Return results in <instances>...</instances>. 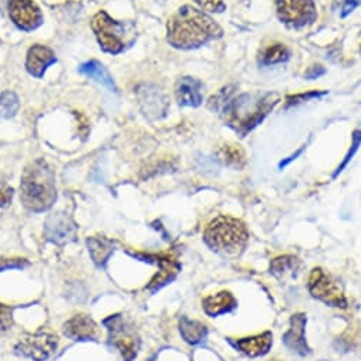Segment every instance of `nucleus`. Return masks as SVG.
<instances>
[{"label": "nucleus", "mask_w": 361, "mask_h": 361, "mask_svg": "<svg viewBox=\"0 0 361 361\" xmlns=\"http://www.w3.org/2000/svg\"><path fill=\"white\" fill-rule=\"evenodd\" d=\"M232 94V87L222 88L221 93L211 99L209 109L221 114L231 127L243 135L255 128L279 102L276 94H266L255 102L250 96L233 99Z\"/></svg>", "instance_id": "obj_1"}, {"label": "nucleus", "mask_w": 361, "mask_h": 361, "mask_svg": "<svg viewBox=\"0 0 361 361\" xmlns=\"http://www.w3.org/2000/svg\"><path fill=\"white\" fill-rule=\"evenodd\" d=\"M222 29L202 11L185 5L168 20L166 40L175 49H198L208 42L222 37Z\"/></svg>", "instance_id": "obj_2"}, {"label": "nucleus", "mask_w": 361, "mask_h": 361, "mask_svg": "<svg viewBox=\"0 0 361 361\" xmlns=\"http://www.w3.org/2000/svg\"><path fill=\"white\" fill-rule=\"evenodd\" d=\"M20 200L33 212L50 209L57 200L56 178L51 166L44 159L32 162L22 175Z\"/></svg>", "instance_id": "obj_3"}, {"label": "nucleus", "mask_w": 361, "mask_h": 361, "mask_svg": "<svg viewBox=\"0 0 361 361\" xmlns=\"http://www.w3.org/2000/svg\"><path fill=\"white\" fill-rule=\"evenodd\" d=\"M204 239L207 245L216 252L235 255L243 250L247 243L249 232L243 222L236 218L221 215L209 222Z\"/></svg>", "instance_id": "obj_4"}, {"label": "nucleus", "mask_w": 361, "mask_h": 361, "mask_svg": "<svg viewBox=\"0 0 361 361\" xmlns=\"http://www.w3.org/2000/svg\"><path fill=\"white\" fill-rule=\"evenodd\" d=\"M92 29L102 50L110 54L123 53L128 46H131L137 36L133 23L117 22L103 11L93 18Z\"/></svg>", "instance_id": "obj_5"}, {"label": "nucleus", "mask_w": 361, "mask_h": 361, "mask_svg": "<svg viewBox=\"0 0 361 361\" xmlns=\"http://www.w3.org/2000/svg\"><path fill=\"white\" fill-rule=\"evenodd\" d=\"M307 288L314 299L326 303L327 306L347 309V299L343 290L331 281V278L322 267H316L312 270Z\"/></svg>", "instance_id": "obj_6"}, {"label": "nucleus", "mask_w": 361, "mask_h": 361, "mask_svg": "<svg viewBox=\"0 0 361 361\" xmlns=\"http://www.w3.org/2000/svg\"><path fill=\"white\" fill-rule=\"evenodd\" d=\"M276 12L282 23L290 27H303L317 18L313 0H276Z\"/></svg>", "instance_id": "obj_7"}, {"label": "nucleus", "mask_w": 361, "mask_h": 361, "mask_svg": "<svg viewBox=\"0 0 361 361\" xmlns=\"http://www.w3.org/2000/svg\"><path fill=\"white\" fill-rule=\"evenodd\" d=\"M16 353L35 361L49 360L57 350V336L51 331H37L26 334L15 347Z\"/></svg>", "instance_id": "obj_8"}, {"label": "nucleus", "mask_w": 361, "mask_h": 361, "mask_svg": "<svg viewBox=\"0 0 361 361\" xmlns=\"http://www.w3.org/2000/svg\"><path fill=\"white\" fill-rule=\"evenodd\" d=\"M110 333V343L120 350L124 361H133L137 357L140 341L137 334L127 327L120 316H111L104 320Z\"/></svg>", "instance_id": "obj_9"}, {"label": "nucleus", "mask_w": 361, "mask_h": 361, "mask_svg": "<svg viewBox=\"0 0 361 361\" xmlns=\"http://www.w3.org/2000/svg\"><path fill=\"white\" fill-rule=\"evenodd\" d=\"M12 22L25 32L36 30L43 23V15L33 0H8Z\"/></svg>", "instance_id": "obj_10"}, {"label": "nucleus", "mask_w": 361, "mask_h": 361, "mask_svg": "<svg viewBox=\"0 0 361 361\" xmlns=\"http://www.w3.org/2000/svg\"><path fill=\"white\" fill-rule=\"evenodd\" d=\"M75 232L77 226L66 212H56L50 215L44 224V236L56 245H66L74 240Z\"/></svg>", "instance_id": "obj_11"}, {"label": "nucleus", "mask_w": 361, "mask_h": 361, "mask_svg": "<svg viewBox=\"0 0 361 361\" xmlns=\"http://www.w3.org/2000/svg\"><path fill=\"white\" fill-rule=\"evenodd\" d=\"M63 333L71 340H96L99 337L97 323L87 314H75L63 326Z\"/></svg>", "instance_id": "obj_12"}, {"label": "nucleus", "mask_w": 361, "mask_h": 361, "mask_svg": "<svg viewBox=\"0 0 361 361\" xmlns=\"http://www.w3.org/2000/svg\"><path fill=\"white\" fill-rule=\"evenodd\" d=\"M138 100L145 116L151 118H161L165 116L168 102L157 87L144 85L138 90Z\"/></svg>", "instance_id": "obj_13"}, {"label": "nucleus", "mask_w": 361, "mask_h": 361, "mask_svg": "<svg viewBox=\"0 0 361 361\" xmlns=\"http://www.w3.org/2000/svg\"><path fill=\"white\" fill-rule=\"evenodd\" d=\"M306 316L303 313H296L290 319V327L283 336V341L289 350L293 353H298L300 355H306L310 353V348L307 347L305 330H306Z\"/></svg>", "instance_id": "obj_14"}, {"label": "nucleus", "mask_w": 361, "mask_h": 361, "mask_svg": "<svg viewBox=\"0 0 361 361\" xmlns=\"http://www.w3.org/2000/svg\"><path fill=\"white\" fill-rule=\"evenodd\" d=\"M57 61L56 54L51 49L40 44H35L29 49L27 60H26V70L30 75L36 78H42L46 70Z\"/></svg>", "instance_id": "obj_15"}, {"label": "nucleus", "mask_w": 361, "mask_h": 361, "mask_svg": "<svg viewBox=\"0 0 361 361\" xmlns=\"http://www.w3.org/2000/svg\"><path fill=\"white\" fill-rule=\"evenodd\" d=\"M202 82L194 77H183L175 87V97L179 106L198 107L202 103Z\"/></svg>", "instance_id": "obj_16"}, {"label": "nucleus", "mask_w": 361, "mask_h": 361, "mask_svg": "<svg viewBox=\"0 0 361 361\" xmlns=\"http://www.w3.org/2000/svg\"><path fill=\"white\" fill-rule=\"evenodd\" d=\"M274 344V336L270 331H264L262 334L239 338L238 341L233 343V345L240 350L243 354L249 357H259L264 355L270 347Z\"/></svg>", "instance_id": "obj_17"}, {"label": "nucleus", "mask_w": 361, "mask_h": 361, "mask_svg": "<svg viewBox=\"0 0 361 361\" xmlns=\"http://www.w3.org/2000/svg\"><path fill=\"white\" fill-rule=\"evenodd\" d=\"M238 306L236 299L231 292H219L216 295H211L202 300V307L208 316L216 317L225 313H231Z\"/></svg>", "instance_id": "obj_18"}, {"label": "nucleus", "mask_w": 361, "mask_h": 361, "mask_svg": "<svg viewBox=\"0 0 361 361\" xmlns=\"http://www.w3.org/2000/svg\"><path fill=\"white\" fill-rule=\"evenodd\" d=\"M157 260V263L159 264V272L154 276V279L149 282L148 289L151 292H155L158 289H161L162 286H165L166 283H169L178 274L179 266L178 263L171 259L169 256H154Z\"/></svg>", "instance_id": "obj_19"}, {"label": "nucleus", "mask_w": 361, "mask_h": 361, "mask_svg": "<svg viewBox=\"0 0 361 361\" xmlns=\"http://www.w3.org/2000/svg\"><path fill=\"white\" fill-rule=\"evenodd\" d=\"M87 246H88L90 255H92L93 262L100 267H103L109 262L110 256L114 252V243L104 236L88 238Z\"/></svg>", "instance_id": "obj_20"}, {"label": "nucleus", "mask_w": 361, "mask_h": 361, "mask_svg": "<svg viewBox=\"0 0 361 361\" xmlns=\"http://www.w3.org/2000/svg\"><path fill=\"white\" fill-rule=\"evenodd\" d=\"M78 71L85 77L96 80L97 82H100L102 85L109 88L110 92H113V93L117 92V87H116V82H114L113 77L110 75V73L106 70V67L100 61H97V60L87 61V63L80 66Z\"/></svg>", "instance_id": "obj_21"}, {"label": "nucleus", "mask_w": 361, "mask_h": 361, "mask_svg": "<svg viewBox=\"0 0 361 361\" xmlns=\"http://www.w3.org/2000/svg\"><path fill=\"white\" fill-rule=\"evenodd\" d=\"M179 331L183 338L190 344H200L208 336V329L204 323L198 320H191L188 317H183L179 322Z\"/></svg>", "instance_id": "obj_22"}, {"label": "nucleus", "mask_w": 361, "mask_h": 361, "mask_svg": "<svg viewBox=\"0 0 361 361\" xmlns=\"http://www.w3.org/2000/svg\"><path fill=\"white\" fill-rule=\"evenodd\" d=\"M218 157L219 159L226 164L228 166L240 169L246 165V155L245 151L236 145V144H225L222 147H219L218 149Z\"/></svg>", "instance_id": "obj_23"}, {"label": "nucleus", "mask_w": 361, "mask_h": 361, "mask_svg": "<svg viewBox=\"0 0 361 361\" xmlns=\"http://www.w3.org/2000/svg\"><path fill=\"white\" fill-rule=\"evenodd\" d=\"M289 59V50L282 43H274L264 49L262 53V64L270 66V64H278L283 63Z\"/></svg>", "instance_id": "obj_24"}, {"label": "nucleus", "mask_w": 361, "mask_h": 361, "mask_svg": "<svg viewBox=\"0 0 361 361\" xmlns=\"http://www.w3.org/2000/svg\"><path fill=\"white\" fill-rule=\"evenodd\" d=\"M19 110V99L13 92H5L0 94V117L12 118Z\"/></svg>", "instance_id": "obj_25"}, {"label": "nucleus", "mask_w": 361, "mask_h": 361, "mask_svg": "<svg viewBox=\"0 0 361 361\" xmlns=\"http://www.w3.org/2000/svg\"><path fill=\"white\" fill-rule=\"evenodd\" d=\"M298 267V259L295 256H281L272 260L270 263V270H272L274 275L282 276L289 272H293Z\"/></svg>", "instance_id": "obj_26"}, {"label": "nucleus", "mask_w": 361, "mask_h": 361, "mask_svg": "<svg viewBox=\"0 0 361 361\" xmlns=\"http://www.w3.org/2000/svg\"><path fill=\"white\" fill-rule=\"evenodd\" d=\"M13 324V312L9 306L0 305V336L6 333Z\"/></svg>", "instance_id": "obj_27"}, {"label": "nucleus", "mask_w": 361, "mask_h": 361, "mask_svg": "<svg viewBox=\"0 0 361 361\" xmlns=\"http://www.w3.org/2000/svg\"><path fill=\"white\" fill-rule=\"evenodd\" d=\"M195 2L205 11L219 13L225 11V2L224 0H195Z\"/></svg>", "instance_id": "obj_28"}, {"label": "nucleus", "mask_w": 361, "mask_h": 361, "mask_svg": "<svg viewBox=\"0 0 361 361\" xmlns=\"http://www.w3.org/2000/svg\"><path fill=\"white\" fill-rule=\"evenodd\" d=\"M27 266V262L25 259H5L0 257V272L8 269H22Z\"/></svg>", "instance_id": "obj_29"}, {"label": "nucleus", "mask_w": 361, "mask_h": 361, "mask_svg": "<svg viewBox=\"0 0 361 361\" xmlns=\"http://www.w3.org/2000/svg\"><path fill=\"white\" fill-rule=\"evenodd\" d=\"M337 4L340 5V16L345 18L361 5V0H337Z\"/></svg>", "instance_id": "obj_30"}, {"label": "nucleus", "mask_w": 361, "mask_h": 361, "mask_svg": "<svg viewBox=\"0 0 361 361\" xmlns=\"http://www.w3.org/2000/svg\"><path fill=\"white\" fill-rule=\"evenodd\" d=\"M360 144H361V131H355V133H354V135H353V145H351L353 148L348 151V154H347L345 159H344V161H343V164L338 166V169H337V172L334 173V176H336L338 172H341V171H343V168L348 164V161L351 159V157L354 155V152L358 149V145H360Z\"/></svg>", "instance_id": "obj_31"}, {"label": "nucleus", "mask_w": 361, "mask_h": 361, "mask_svg": "<svg viewBox=\"0 0 361 361\" xmlns=\"http://www.w3.org/2000/svg\"><path fill=\"white\" fill-rule=\"evenodd\" d=\"M12 200V191L0 188V207H6Z\"/></svg>", "instance_id": "obj_32"}, {"label": "nucleus", "mask_w": 361, "mask_h": 361, "mask_svg": "<svg viewBox=\"0 0 361 361\" xmlns=\"http://www.w3.org/2000/svg\"><path fill=\"white\" fill-rule=\"evenodd\" d=\"M324 93H309V94H300V96H296V97H289L288 100H289V103L290 104H293V103H298L300 99L302 100H307V99H313V97H319V96H323Z\"/></svg>", "instance_id": "obj_33"}]
</instances>
